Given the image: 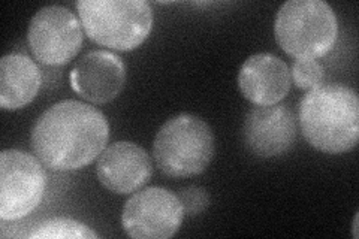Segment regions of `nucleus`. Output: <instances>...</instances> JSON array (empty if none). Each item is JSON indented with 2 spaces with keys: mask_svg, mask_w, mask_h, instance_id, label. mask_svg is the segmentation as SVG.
I'll list each match as a JSON object with an SVG mask.
<instances>
[{
  "mask_svg": "<svg viewBox=\"0 0 359 239\" xmlns=\"http://www.w3.org/2000/svg\"><path fill=\"white\" fill-rule=\"evenodd\" d=\"M292 81L302 90H311L322 86L323 83V67L318 60L304 59L295 60L290 69Z\"/></svg>",
  "mask_w": 359,
  "mask_h": 239,
  "instance_id": "obj_15",
  "label": "nucleus"
},
{
  "mask_svg": "<svg viewBox=\"0 0 359 239\" xmlns=\"http://www.w3.org/2000/svg\"><path fill=\"white\" fill-rule=\"evenodd\" d=\"M76 9L88 39L116 51L138 48L153 29L147 0H80Z\"/></svg>",
  "mask_w": 359,
  "mask_h": 239,
  "instance_id": "obj_3",
  "label": "nucleus"
},
{
  "mask_svg": "<svg viewBox=\"0 0 359 239\" xmlns=\"http://www.w3.org/2000/svg\"><path fill=\"white\" fill-rule=\"evenodd\" d=\"M298 117L302 136L318 151L347 153L359 141V100L351 87L322 84L309 90Z\"/></svg>",
  "mask_w": 359,
  "mask_h": 239,
  "instance_id": "obj_2",
  "label": "nucleus"
},
{
  "mask_svg": "<svg viewBox=\"0 0 359 239\" xmlns=\"http://www.w3.org/2000/svg\"><path fill=\"white\" fill-rule=\"evenodd\" d=\"M243 139L252 154L271 158L290 150L297 139V118L287 107H255L244 118Z\"/></svg>",
  "mask_w": 359,
  "mask_h": 239,
  "instance_id": "obj_10",
  "label": "nucleus"
},
{
  "mask_svg": "<svg viewBox=\"0 0 359 239\" xmlns=\"http://www.w3.org/2000/svg\"><path fill=\"white\" fill-rule=\"evenodd\" d=\"M178 198L183 203L184 215H190V217H196V215L202 214L210 205V195L207 190L198 186H189L182 189Z\"/></svg>",
  "mask_w": 359,
  "mask_h": 239,
  "instance_id": "obj_16",
  "label": "nucleus"
},
{
  "mask_svg": "<svg viewBox=\"0 0 359 239\" xmlns=\"http://www.w3.org/2000/svg\"><path fill=\"white\" fill-rule=\"evenodd\" d=\"M215 156V135L208 123L195 114H177L157 132L153 157L161 172L187 178L204 172Z\"/></svg>",
  "mask_w": 359,
  "mask_h": 239,
  "instance_id": "obj_5",
  "label": "nucleus"
},
{
  "mask_svg": "<svg viewBox=\"0 0 359 239\" xmlns=\"http://www.w3.org/2000/svg\"><path fill=\"white\" fill-rule=\"evenodd\" d=\"M290 84V67L271 53L250 55L238 72L240 92L256 107L277 105L287 96Z\"/></svg>",
  "mask_w": 359,
  "mask_h": 239,
  "instance_id": "obj_12",
  "label": "nucleus"
},
{
  "mask_svg": "<svg viewBox=\"0 0 359 239\" xmlns=\"http://www.w3.org/2000/svg\"><path fill=\"white\" fill-rule=\"evenodd\" d=\"M83 25L71 9L62 5L41 8L32 17L27 42L35 59L47 66H63L80 53Z\"/></svg>",
  "mask_w": 359,
  "mask_h": 239,
  "instance_id": "obj_7",
  "label": "nucleus"
},
{
  "mask_svg": "<svg viewBox=\"0 0 359 239\" xmlns=\"http://www.w3.org/2000/svg\"><path fill=\"white\" fill-rule=\"evenodd\" d=\"M99 183L116 195H130L149 183L153 163L142 146L129 141L108 145L97 158Z\"/></svg>",
  "mask_w": 359,
  "mask_h": 239,
  "instance_id": "obj_11",
  "label": "nucleus"
},
{
  "mask_svg": "<svg viewBox=\"0 0 359 239\" xmlns=\"http://www.w3.org/2000/svg\"><path fill=\"white\" fill-rule=\"evenodd\" d=\"M109 141V123L93 105L66 99L45 109L30 133L32 151L51 170H78L93 163Z\"/></svg>",
  "mask_w": 359,
  "mask_h": 239,
  "instance_id": "obj_1",
  "label": "nucleus"
},
{
  "mask_svg": "<svg viewBox=\"0 0 359 239\" xmlns=\"http://www.w3.org/2000/svg\"><path fill=\"white\" fill-rule=\"evenodd\" d=\"M32 239H95L99 235L90 229V227L78 220L55 217L45 220L38 226L33 227V231L27 235Z\"/></svg>",
  "mask_w": 359,
  "mask_h": 239,
  "instance_id": "obj_14",
  "label": "nucleus"
},
{
  "mask_svg": "<svg viewBox=\"0 0 359 239\" xmlns=\"http://www.w3.org/2000/svg\"><path fill=\"white\" fill-rule=\"evenodd\" d=\"M353 236L355 238H358V212H356V215H355V220H353Z\"/></svg>",
  "mask_w": 359,
  "mask_h": 239,
  "instance_id": "obj_17",
  "label": "nucleus"
},
{
  "mask_svg": "<svg viewBox=\"0 0 359 239\" xmlns=\"http://www.w3.org/2000/svg\"><path fill=\"white\" fill-rule=\"evenodd\" d=\"M74 92L93 105L114 100L126 83V66L120 55L95 50L88 51L74 64L69 74Z\"/></svg>",
  "mask_w": 359,
  "mask_h": 239,
  "instance_id": "obj_9",
  "label": "nucleus"
},
{
  "mask_svg": "<svg viewBox=\"0 0 359 239\" xmlns=\"http://www.w3.org/2000/svg\"><path fill=\"white\" fill-rule=\"evenodd\" d=\"M47 175L35 154L18 148L0 153V219L18 221L38 208Z\"/></svg>",
  "mask_w": 359,
  "mask_h": 239,
  "instance_id": "obj_6",
  "label": "nucleus"
},
{
  "mask_svg": "<svg viewBox=\"0 0 359 239\" xmlns=\"http://www.w3.org/2000/svg\"><path fill=\"white\" fill-rule=\"evenodd\" d=\"M184 220L180 198L163 187L140 189L128 199L121 212V226L137 239H170Z\"/></svg>",
  "mask_w": 359,
  "mask_h": 239,
  "instance_id": "obj_8",
  "label": "nucleus"
},
{
  "mask_svg": "<svg viewBox=\"0 0 359 239\" xmlns=\"http://www.w3.org/2000/svg\"><path fill=\"white\" fill-rule=\"evenodd\" d=\"M274 36L287 55L316 60L335 45L339 20L323 0H289L277 11Z\"/></svg>",
  "mask_w": 359,
  "mask_h": 239,
  "instance_id": "obj_4",
  "label": "nucleus"
},
{
  "mask_svg": "<svg viewBox=\"0 0 359 239\" xmlns=\"http://www.w3.org/2000/svg\"><path fill=\"white\" fill-rule=\"evenodd\" d=\"M42 86L39 66L22 53H9L0 60V108L18 111L35 100Z\"/></svg>",
  "mask_w": 359,
  "mask_h": 239,
  "instance_id": "obj_13",
  "label": "nucleus"
}]
</instances>
